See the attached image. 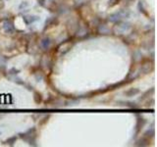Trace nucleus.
<instances>
[{
  "mask_svg": "<svg viewBox=\"0 0 157 147\" xmlns=\"http://www.w3.org/2000/svg\"><path fill=\"white\" fill-rule=\"evenodd\" d=\"M145 124V120L144 118H139L137 119V122H136V134H139L140 129H142V126H144Z\"/></svg>",
  "mask_w": 157,
  "mask_h": 147,
  "instance_id": "11",
  "label": "nucleus"
},
{
  "mask_svg": "<svg viewBox=\"0 0 157 147\" xmlns=\"http://www.w3.org/2000/svg\"><path fill=\"white\" fill-rule=\"evenodd\" d=\"M139 92H140V90L137 89V88H131V89H129L128 91L125 92V94H126L128 97H131V96H134V95L137 94Z\"/></svg>",
  "mask_w": 157,
  "mask_h": 147,
  "instance_id": "12",
  "label": "nucleus"
},
{
  "mask_svg": "<svg viewBox=\"0 0 157 147\" xmlns=\"http://www.w3.org/2000/svg\"><path fill=\"white\" fill-rule=\"evenodd\" d=\"M19 136L21 137L23 140H25L29 145H36V127H32L29 130H27L24 134H20Z\"/></svg>",
  "mask_w": 157,
  "mask_h": 147,
  "instance_id": "2",
  "label": "nucleus"
},
{
  "mask_svg": "<svg viewBox=\"0 0 157 147\" xmlns=\"http://www.w3.org/2000/svg\"><path fill=\"white\" fill-rule=\"evenodd\" d=\"M131 15V12L127 9H122L120 11H117L108 16V20L112 23H119L122 20L129 18Z\"/></svg>",
  "mask_w": 157,
  "mask_h": 147,
  "instance_id": "1",
  "label": "nucleus"
},
{
  "mask_svg": "<svg viewBox=\"0 0 157 147\" xmlns=\"http://www.w3.org/2000/svg\"><path fill=\"white\" fill-rule=\"evenodd\" d=\"M75 33H76V36L78 38H86L88 34H90V31H88V28L86 27V24L78 23Z\"/></svg>",
  "mask_w": 157,
  "mask_h": 147,
  "instance_id": "4",
  "label": "nucleus"
},
{
  "mask_svg": "<svg viewBox=\"0 0 157 147\" xmlns=\"http://www.w3.org/2000/svg\"><path fill=\"white\" fill-rule=\"evenodd\" d=\"M1 24H2V29L5 33L12 34L15 32V31H16L12 20H9V19L3 20V21H1Z\"/></svg>",
  "mask_w": 157,
  "mask_h": 147,
  "instance_id": "5",
  "label": "nucleus"
},
{
  "mask_svg": "<svg viewBox=\"0 0 157 147\" xmlns=\"http://www.w3.org/2000/svg\"><path fill=\"white\" fill-rule=\"evenodd\" d=\"M118 2H119V0H109V2H108V5H109L110 7L114 6V5H116Z\"/></svg>",
  "mask_w": 157,
  "mask_h": 147,
  "instance_id": "19",
  "label": "nucleus"
},
{
  "mask_svg": "<svg viewBox=\"0 0 157 147\" xmlns=\"http://www.w3.org/2000/svg\"><path fill=\"white\" fill-rule=\"evenodd\" d=\"M97 32L99 34H102V36H108V34H111L112 31L110 29V28L105 24H100L97 28Z\"/></svg>",
  "mask_w": 157,
  "mask_h": 147,
  "instance_id": "7",
  "label": "nucleus"
},
{
  "mask_svg": "<svg viewBox=\"0 0 157 147\" xmlns=\"http://www.w3.org/2000/svg\"><path fill=\"white\" fill-rule=\"evenodd\" d=\"M6 63H7V60L3 57H0V70L3 71L5 70V68H6Z\"/></svg>",
  "mask_w": 157,
  "mask_h": 147,
  "instance_id": "16",
  "label": "nucleus"
},
{
  "mask_svg": "<svg viewBox=\"0 0 157 147\" xmlns=\"http://www.w3.org/2000/svg\"><path fill=\"white\" fill-rule=\"evenodd\" d=\"M148 143H149L148 138H146L145 136H142L140 140H137V141H136V146H147V145H148Z\"/></svg>",
  "mask_w": 157,
  "mask_h": 147,
  "instance_id": "10",
  "label": "nucleus"
},
{
  "mask_svg": "<svg viewBox=\"0 0 157 147\" xmlns=\"http://www.w3.org/2000/svg\"><path fill=\"white\" fill-rule=\"evenodd\" d=\"M29 3L27 2V1H24L20 4L19 6V10H21V11H29Z\"/></svg>",
  "mask_w": 157,
  "mask_h": 147,
  "instance_id": "13",
  "label": "nucleus"
},
{
  "mask_svg": "<svg viewBox=\"0 0 157 147\" xmlns=\"http://www.w3.org/2000/svg\"><path fill=\"white\" fill-rule=\"evenodd\" d=\"M17 140V137L16 136H12V137H10V138H8L6 141H5V144H9V145H14V143L16 142Z\"/></svg>",
  "mask_w": 157,
  "mask_h": 147,
  "instance_id": "18",
  "label": "nucleus"
},
{
  "mask_svg": "<svg viewBox=\"0 0 157 147\" xmlns=\"http://www.w3.org/2000/svg\"><path fill=\"white\" fill-rule=\"evenodd\" d=\"M150 71H151V69H150V65H149V64H144V65H142L141 68H140V72L144 73V74L149 73Z\"/></svg>",
  "mask_w": 157,
  "mask_h": 147,
  "instance_id": "15",
  "label": "nucleus"
},
{
  "mask_svg": "<svg viewBox=\"0 0 157 147\" xmlns=\"http://www.w3.org/2000/svg\"><path fill=\"white\" fill-rule=\"evenodd\" d=\"M37 1H38V4H40L41 6L45 5V0H37Z\"/></svg>",
  "mask_w": 157,
  "mask_h": 147,
  "instance_id": "20",
  "label": "nucleus"
},
{
  "mask_svg": "<svg viewBox=\"0 0 157 147\" xmlns=\"http://www.w3.org/2000/svg\"><path fill=\"white\" fill-rule=\"evenodd\" d=\"M58 24V19L56 17H49V18L46 19V21H45V28H44L53 27V26H55V24Z\"/></svg>",
  "mask_w": 157,
  "mask_h": 147,
  "instance_id": "8",
  "label": "nucleus"
},
{
  "mask_svg": "<svg viewBox=\"0 0 157 147\" xmlns=\"http://www.w3.org/2000/svg\"><path fill=\"white\" fill-rule=\"evenodd\" d=\"M4 2H3V0H0V10L1 9H3L4 8Z\"/></svg>",
  "mask_w": 157,
  "mask_h": 147,
  "instance_id": "21",
  "label": "nucleus"
},
{
  "mask_svg": "<svg viewBox=\"0 0 157 147\" xmlns=\"http://www.w3.org/2000/svg\"><path fill=\"white\" fill-rule=\"evenodd\" d=\"M69 10H70V8H69L67 5H61L60 7H58L57 8V11L60 13V14H65V13H67V12H69Z\"/></svg>",
  "mask_w": 157,
  "mask_h": 147,
  "instance_id": "14",
  "label": "nucleus"
},
{
  "mask_svg": "<svg viewBox=\"0 0 157 147\" xmlns=\"http://www.w3.org/2000/svg\"><path fill=\"white\" fill-rule=\"evenodd\" d=\"M131 24L127 22H119L113 28V32L116 34H123L126 33L127 32H129L131 29Z\"/></svg>",
  "mask_w": 157,
  "mask_h": 147,
  "instance_id": "3",
  "label": "nucleus"
},
{
  "mask_svg": "<svg viewBox=\"0 0 157 147\" xmlns=\"http://www.w3.org/2000/svg\"><path fill=\"white\" fill-rule=\"evenodd\" d=\"M52 46V39L50 37H43L40 39V41H39V47H40L41 50L43 51H47L50 49V47Z\"/></svg>",
  "mask_w": 157,
  "mask_h": 147,
  "instance_id": "6",
  "label": "nucleus"
},
{
  "mask_svg": "<svg viewBox=\"0 0 157 147\" xmlns=\"http://www.w3.org/2000/svg\"><path fill=\"white\" fill-rule=\"evenodd\" d=\"M24 22L26 23V24H31L34 22L39 21V17L38 16H24Z\"/></svg>",
  "mask_w": 157,
  "mask_h": 147,
  "instance_id": "9",
  "label": "nucleus"
},
{
  "mask_svg": "<svg viewBox=\"0 0 157 147\" xmlns=\"http://www.w3.org/2000/svg\"><path fill=\"white\" fill-rule=\"evenodd\" d=\"M33 99H34V101H36V103H37V104H39V103H40V102H41V100H42V96H41V94H39L38 92H34Z\"/></svg>",
  "mask_w": 157,
  "mask_h": 147,
  "instance_id": "17",
  "label": "nucleus"
}]
</instances>
